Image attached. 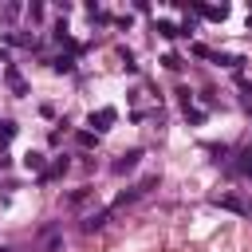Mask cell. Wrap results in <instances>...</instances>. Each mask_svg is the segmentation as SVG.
Wrapping results in <instances>:
<instances>
[{"instance_id":"6da1fadb","label":"cell","mask_w":252,"mask_h":252,"mask_svg":"<svg viewBox=\"0 0 252 252\" xmlns=\"http://www.w3.org/2000/svg\"><path fill=\"white\" fill-rule=\"evenodd\" d=\"M134 161H138V154H126V158H122V161H118V165H114V169H118V173H126V169H130V165H134Z\"/></svg>"}]
</instances>
